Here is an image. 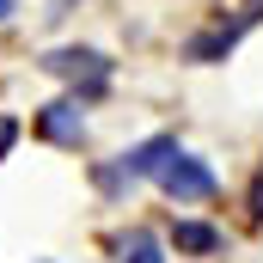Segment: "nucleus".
<instances>
[{"label":"nucleus","mask_w":263,"mask_h":263,"mask_svg":"<svg viewBox=\"0 0 263 263\" xmlns=\"http://www.w3.org/2000/svg\"><path fill=\"white\" fill-rule=\"evenodd\" d=\"M31 129H37V141H49V147H80V141H86L80 98L67 92V98H55V104H43V110L31 117Z\"/></svg>","instance_id":"20e7f679"},{"label":"nucleus","mask_w":263,"mask_h":263,"mask_svg":"<svg viewBox=\"0 0 263 263\" xmlns=\"http://www.w3.org/2000/svg\"><path fill=\"white\" fill-rule=\"evenodd\" d=\"M12 141H18V123H12V117H0V159L12 153Z\"/></svg>","instance_id":"6e6552de"},{"label":"nucleus","mask_w":263,"mask_h":263,"mask_svg":"<svg viewBox=\"0 0 263 263\" xmlns=\"http://www.w3.org/2000/svg\"><path fill=\"white\" fill-rule=\"evenodd\" d=\"M153 184H159V190H165L172 202H214V190H220V178L202 165L196 153H184V147H172V153L159 159Z\"/></svg>","instance_id":"f03ea898"},{"label":"nucleus","mask_w":263,"mask_h":263,"mask_svg":"<svg viewBox=\"0 0 263 263\" xmlns=\"http://www.w3.org/2000/svg\"><path fill=\"white\" fill-rule=\"evenodd\" d=\"M251 25H257V12H251V6H245V12H239V18H233V25H227V18H220V25H208V31H196V37H190V43H184V62H227V55H233V49H239V37H245V31H251Z\"/></svg>","instance_id":"39448f33"},{"label":"nucleus","mask_w":263,"mask_h":263,"mask_svg":"<svg viewBox=\"0 0 263 263\" xmlns=\"http://www.w3.org/2000/svg\"><path fill=\"white\" fill-rule=\"evenodd\" d=\"M117 251H123V263H165V245H159V233H147V227H135V233L117 245Z\"/></svg>","instance_id":"0eeeda50"},{"label":"nucleus","mask_w":263,"mask_h":263,"mask_svg":"<svg viewBox=\"0 0 263 263\" xmlns=\"http://www.w3.org/2000/svg\"><path fill=\"white\" fill-rule=\"evenodd\" d=\"M12 12H18V0H0V18H12Z\"/></svg>","instance_id":"9d476101"},{"label":"nucleus","mask_w":263,"mask_h":263,"mask_svg":"<svg viewBox=\"0 0 263 263\" xmlns=\"http://www.w3.org/2000/svg\"><path fill=\"white\" fill-rule=\"evenodd\" d=\"M251 220H263V165H257V178H251Z\"/></svg>","instance_id":"1a4fd4ad"},{"label":"nucleus","mask_w":263,"mask_h":263,"mask_svg":"<svg viewBox=\"0 0 263 263\" xmlns=\"http://www.w3.org/2000/svg\"><path fill=\"white\" fill-rule=\"evenodd\" d=\"M172 245H178L184 257H214V251H227V233L208 227V220H178V227H172Z\"/></svg>","instance_id":"423d86ee"},{"label":"nucleus","mask_w":263,"mask_h":263,"mask_svg":"<svg viewBox=\"0 0 263 263\" xmlns=\"http://www.w3.org/2000/svg\"><path fill=\"white\" fill-rule=\"evenodd\" d=\"M172 147H178L172 135H153V141L129 147V153H123L117 165H98V190H104V196H117V190H129L135 178H153V172H159V159H165Z\"/></svg>","instance_id":"7ed1b4c3"},{"label":"nucleus","mask_w":263,"mask_h":263,"mask_svg":"<svg viewBox=\"0 0 263 263\" xmlns=\"http://www.w3.org/2000/svg\"><path fill=\"white\" fill-rule=\"evenodd\" d=\"M43 73H55V80H67L73 86V98L80 104H92V98H104V86H110V55L104 49H49L43 55Z\"/></svg>","instance_id":"f257e3e1"},{"label":"nucleus","mask_w":263,"mask_h":263,"mask_svg":"<svg viewBox=\"0 0 263 263\" xmlns=\"http://www.w3.org/2000/svg\"><path fill=\"white\" fill-rule=\"evenodd\" d=\"M251 12H257V18H263V0H251Z\"/></svg>","instance_id":"9b49d317"}]
</instances>
